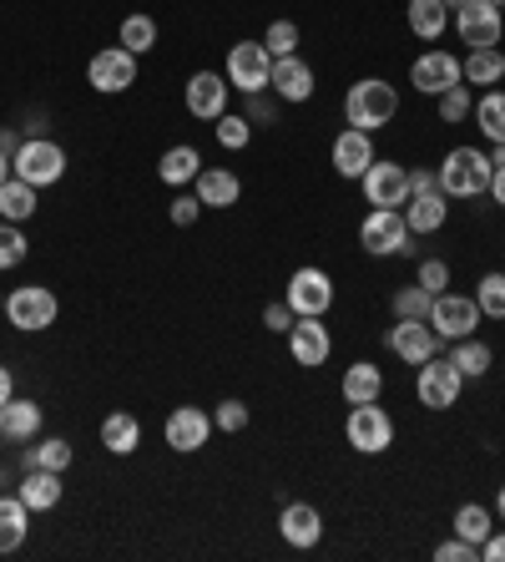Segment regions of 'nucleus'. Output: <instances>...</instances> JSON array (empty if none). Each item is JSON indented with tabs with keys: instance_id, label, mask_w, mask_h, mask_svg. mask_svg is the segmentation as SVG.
Instances as JSON below:
<instances>
[{
	"instance_id": "f257e3e1",
	"label": "nucleus",
	"mask_w": 505,
	"mask_h": 562,
	"mask_svg": "<svg viewBox=\"0 0 505 562\" xmlns=\"http://www.w3.org/2000/svg\"><path fill=\"white\" fill-rule=\"evenodd\" d=\"M394 112H400V91H394L390 82H379V76L354 82L344 97V117H349V127H359V133H379L384 122H394Z\"/></svg>"
},
{
	"instance_id": "f03ea898",
	"label": "nucleus",
	"mask_w": 505,
	"mask_h": 562,
	"mask_svg": "<svg viewBox=\"0 0 505 562\" xmlns=\"http://www.w3.org/2000/svg\"><path fill=\"white\" fill-rule=\"evenodd\" d=\"M491 173L495 167L480 148H455L445 163H440L434 178H440V192H445V198H480V192L491 188Z\"/></svg>"
},
{
	"instance_id": "7ed1b4c3",
	"label": "nucleus",
	"mask_w": 505,
	"mask_h": 562,
	"mask_svg": "<svg viewBox=\"0 0 505 562\" xmlns=\"http://www.w3.org/2000/svg\"><path fill=\"white\" fill-rule=\"evenodd\" d=\"M15 178L30 183V188H51V183H61V173H66V152L51 142V137H30V142H21L11 158Z\"/></svg>"
},
{
	"instance_id": "20e7f679",
	"label": "nucleus",
	"mask_w": 505,
	"mask_h": 562,
	"mask_svg": "<svg viewBox=\"0 0 505 562\" xmlns=\"http://www.w3.org/2000/svg\"><path fill=\"white\" fill-rule=\"evenodd\" d=\"M0 314H5L15 329L36 335V329H51V325H56L61 304H56V295H51V289H41V284H21V289L5 299V310H0Z\"/></svg>"
},
{
	"instance_id": "39448f33",
	"label": "nucleus",
	"mask_w": 505,
	"mask_h": 562,
	"mask_svg": "<svg viewBox=\"0 0 505 562\" xmlns=\"http://www.w3.org/2000/svg\"><path fill=\"white\" fill-rule=\"evenodd\" d=\"M344 436L354 451H364V457H379V451H390L394 446V421L384 411H379V400H369V405H354L344 421Z\"/></svg>"
},
{
	"instance_id": "423d86ee",
	"label": "nucleus",
	"mask_w": 505,
	"mask_h": 562,
	"mask_svg": "<svg viewBox=\"0 0 505 562\" xmlns=\"http://www.w3.org/2000/svg\"><path fill=\"white\" fill-rule=\"evenodd\" d=\"M419 405L425 411H450V405H460V390H465V375L455 371V360H425L419 365Z\"/></svg>"
},
{
	"instance_id": "0eeeda50",
	"label": "nucleus",
	"mask_w": 505,
	"mask_h": 562,
	"mask_svg": "<svg viewBox=\"0 0 505 562\" xmlns=\"http://www.w3.org/2000/svg\"><path fill=\"white\" fill-rule=\"evenodd\" d=\"M268 76H274V57L263 41H238L228 51V82L238 91L258 97V91H268Z\"/></svg>"
},
{
	"instance_id": "6e6552de",
	"label": "nucleus",
	"mask_w": 505,
	"mask_h": 562,
	"mask_svg": "<svg viewBox=\"0 0 505 562\" xmlns=\"http://www.w3.org/2000/svg\"><path fill=\"white\" fill-rule=\"evenodd\" d=\"M480 325V304L476 295H434L430 304V329L440 335V340H465V335H476Z\"/></svg>"
},
{
	"instance_id": "1a4fd4ad",
	"label": "nucleus",
	"mask_w": 505,
	"mask_h": 562,
	"mask_svg": "<svg viewBox=\"0 0 505 562\" xmlns=\"http://www.w3.org/2000/svg\"><path fill=\"white\" fill-rule=\"evenodd\" d=\"M455 30H460V41L470 46V51H491L505 36L501 5H491V0H465L460 11H455Z\"/></svg>"
},
{
	"instance_id": "9d476101",
	"label": "nucleus",
	"mask_w": 505,
	"mask_h": 562,
	"mask_svg": "<svg viewBox=\"0 0 505 562\" xmlns=\"http://www.w3.org/2000/svg\"><path fill=\"white\" fill-rule=\"evenodd\" d=\"M87 82L101 97H116V91H127L137 82V57H131L127 46H106V51H97L87 61Z\"/></svg>"
},
{
	"instance_id": "9b49d317",
	"label": "nucleus",
	"mask_w": 505,
	"mask_h": 562,
	"mask_svg": "<svg viewBox=\"0 0 505 562\" xmlns=\"http://www.w3.org/2000/svg\"><path fill=\"white\" fill-rule=\"evenodd\" d=\"M333 340H329V325H324V314H299L289 329V355L293 365H303V371H318L324 360H329Z\"/></svg>"
},
{
	"instance_id": "f8f14e48",
	"label": "nucleus",
	"mask_w": 505,
	"mask_h": 562,
	"mask_svg": "<svg viewBox=\"0 0 505 562\" xmlns=\"http://www.w3.org/2000/svg\"><path fill=\"white\" fill-rule=\"evenodd\" d=\"M404 238H409V223H404L400 208H375V213L359 223V243L375 253V259H384V253H400Z\"/></svg>"
},
{
	"instance_id": "ddd939ff",
	"label": "nucleus",
	"mask_w": 505,
	"mask_h": 562,
	"mask_svg": "<svg viewBox=\"0 0 505 562\" xmlns=\"http://www.w3.org/2000/svg\"><path fill=\"white\" fill-rule=\"evenodd\" d=\"M283 304H289L293 314H329V304H333V279L324 274V268H293Z\"/></svg>"
},
{
	"instance_id": "4468645a",
	"label": "nucleus",
	"mask_w": 505,
	"mask_h": 562,
	"mask_svg": "<svg viewBox=\"0 0 505 562\" xmlns=\"http://www.w3.org/2000/svg\"><path fill=\"white\" fill-rule=\"evenodd\" d=\"M364 198L375 208H404L409 203V173H404L400 163H379L375 158V167L364 173Z\"/></svg>"
},
{
	"instance_id": "2eb2a0df",
	"label": "nucleus",
	"mask_w": 505,
	"mask_h": 562,
	"mask_svg": "<svg viewBox=\"0 0 505 562\" xmlns=\"http://www.w3.org/2000/svg\"><path fill=\"white\" fill-rule=\"evenodd\" d=\"M409 82H415V91H430V97H440V91L460 87L465 72H460V61L450 57V51H425V57L409 66Z\"/></svg>"
},
{
	"instance_id": "dca6fc26",
	"label": "nucleus",
	"mask_w": 505,
	"mask_h": 562,
	"mask_svg": "<svg viewBox=\"0 0 505 562\" xmlns=\"http://www.w3.org/2000/svg\"><path fill=\"white\" fill-rule=\"evenodd\" d=\"M167 446L173 451H182V457H192V451H202L207 446V436H213V415L198 411V405H182V411L167 415Z\"/></svg>"
},
{
	"instance_id": "f3484780",
	"label": "nucleus",
	"mask_w": 505,
	"mask_h": 562,
	"mask_svg": "<svg viewBox=\"0 0 505 562\" xmlns=\"http://www.w3.org/2000/svg\"><path fill=\"white\" fill-rule=\"evenodd\" d=\"M434 345H440V335L430 329V320H400V325L390 329V350L404 365H425V360L434 355Z\"/></svg>"
},
{
	"instance_id": "a211bd4d",
	"label": "nucleus",
	"mask_w": 505,
	"mask_h": 562,
	"mask_svg": "<svg viewBox=\"0 0 505 562\" xmlns=\"http://www.w3.org/2000/svg\"><path fill=\"white\" fill-rule=\"evenodd\" d=\"M188 112L198 122H217L223 112H228V82L217 72H192L188 82Z\"/></svg>"
},
{
	"instance_id": "6ab92c4d",
	"label": "nucleus",
	"mask_w": 505,
	"mask_h": 562,
	"mask_svg": "<svg viewBox=\"0 0 505 562\" xmlns=\"http://www.w3.org/2000/svg\"><path fill=\"white\" fill-rule=\"evenodd\" d=\"M333 167H339V178H364V173L375 167V142H369V133L344 127V133L333 137Z\"/></svg>"
},
{
	"instance_id": "aec40b11",
	"label": "nucleus",
	"mask_w": 505,
	"mask_h": 562,
	"mask_svg": "<svg viewBox=\"0 0 505 562\" xmlns=\"http://www.w3.org/2000/svg\"><path fill=\"white\" fill-rule=\"evenodd\" d=\"M445 213H450V198L440 188L409 192V203H404V223H409V234H434V228H445Z\"/></svg>"
},
{
	"instance_id": "412c9836",
	"label": "nucleus",
	"mask_w": 505,
	"mask_h": 562,
	"mask_svg": "<svg viewBox=\"0 0 505 562\" xmlns=\"http://www.w3.org/2000/svg\"><path fill=\"white\" fill-rule=\"evenodd\" d=\"M278 533H283L289 548H314L318 537H324V517H318V507H308V502H289L283 517H278Z\"/></svg>"
},
{
	"instance_id": "4be33fe9",
	"label": "nucleus",
	"mask_w": 505,
	"mask_h": 562,
	"mask_svg": "<svg viewBox=\"0 0 505 562\" xmlns=\"http://www.w3.org/2000/svg\"><path fill=\"white\" fill-rule=\"evenodd\" d=\"M268 87H274L283 102H308V97H314V72H308V61H299V57H278Z\"/></svg>"
},
{
	"instance_id": "5701e85b",
	"label": "nucleus",
	"mask_w": 505,
	"mask_h": 562,
	"mask_svg": "<svg viewBox=\"0 0 505 562\" xmlns=\"http://www.w3.org/2000/svg\"><path fill=\"white\" fill-rule=\"evenodd\" d=\"M36 430H41V405H36V400L11 396L0 405V436H5V441H30Z\"/></svg>"
},
{
	"instance_id": "b1692460",
	"label": "nucleus",
	"mask_w": 505,
	"mask_h": 562,
	"mask_svg": "<svg viewBox=\"0 0 505 562\" xmlns=\"http://www.w3.org/2000/svg\"><path fill=\"white\" fill-rule=\"evenodd\" d=\"M21 502L30 507V512H51V507L61 502V472H46V466H30L26 482H21V491H15Z\"/></svg>"
},
{
	"instance_id": "393cba45",
	"label": "nucleus",
	"mask_w": 505,
	"mask_h": 562,
	"mask_svg": "<svg viewBox=\"0 0 505 562\" xmlns=\"http://www.w3.org/2000/svg\"><path fill=\"white\" fill-rule=\"evenodd\" d=\"M339 390H344L349 405H369V400H379V390H384V375H379L375 360H359V365H349L344 371Z\"/></svg>"
},
{
	"instance_id": "a878e982",
	"label": "nucleus",
	"mask_w": 505,
	"mask_h": 562,
	"mask_svg": "<svg viewBox=\"0 0 505 562\" xmlns=\"http://www.w3.org/2000/svg\"><path fill=\"white\" fill-rule=\"evenodd\" d=\"M101 446L112 451V457H131L137 446H142V426H137V415L127 411H112L101 421Z\"/></svg>"
},
{
	"instance_id": "bb28decb",
	"label": "nucleus",
	"mask_w": 505,
	"mask_h": 562,
	"mask_svg": "<svg viewBox=\"0 0 505 562\" xmlns=\"http://www.w3.org/2000/svg\"><path fill=\"white\" fill-rule=\"evenodd\" d=\"M238 192H243V183L232 178L228 167H202V173H198L202 208H232V203H238Z\"/></svg>"
},
{
	"instance_id": "cd10ccee",
	"label": "nucleus",
	"mask_w": 505,
	"mask_h": 562,
	"mask_svg": "<svg viewBox=\"0 0 505 562\" xmlns=\"http://www.w3.org/2000/svg\"><path fill=\"white\" fill-rule=\"evenodd\" d=\"M409 30L415 36H425V41H440L445 36V26H450V5L445 0H409Z\"/></svg>"
},
{
	"instance_id": "c85d7f7f",
	"label": "nucleus",
	"mask_w": 505,
	"mask_h": 562,
	"mask_svg": "<svg viewBox=\"0 0 505 562\" xmlns=\"http://www.w3.org/2000/svg\"><path fill=\"white\" fill-rule=\"evenodd\" d=\"M30 533V507L21 497H0V552H15Z\"/></svg>"
},
{
	"instance_id": "c756f323",
	"label": "nucleus",
	"mask_w": 505,
	"mask_h": 562,
	"mask_svg": "<svg viewBox=\"0 0 505 562\" xmlns=\"http://www.w3.org/2000/svg\"><path fill=\"white\" fill-rule=\"evenodd\" d=\"M198 173H202V163H198V148H167L162 152V163H157V178L167 183V188H182V183H198Z\"/></svg>"
},
{
	"instance_id": "7c9ffc66",
	"label": "nucleus",
	"mask_w": 505,
	"mask_h": 562,
	"mask_svg": "<svg viewBox=\"0 0 505 562\" xmlns=\"http://www.w3.org/2000/svg\"><path fill=\"white\" fill-rule=\"evenodd\" d=\"M36 213V188L21 178H5L0 183V218L5 223H26Z\"/></svg>"
},
{
	"instance_id": "2f4dec72",
	"label": "nucleus",
	"mask_w": 505,
	"mask_h": 562,
	"mask_svg": "<svg viewBox=\"0 0 505 562\" xmlns=\"http://www.w3.org/2000/svg\"><path fill=\"white\" fill-rule=\"evenodd\" d=\"M460 72H465V82H476V87H495V82L505 76L501 46H491V51H470V57L460 61Z\"/></svg>"
},
{
	"instance_id": "473e14b6",
	"label": "nucleus",
	"mask_w": 505,
	"mask_h": 562,
	"mask_svg": "<svg viewBox=\"0 0 505 562\" xmlns=\"http://www.w3.org/2000/svg\"><path fill=\"white\" fill-rule=\"evenodd\" d=\"M455 371L465 375V380H480V375L491 371V345H480L476 335H465V340H455Z\"/></svg>"
},
{
	"instance_id": "72a5a7b5",
	"label": "nucleus",
	"mask_w": 505,
	"mask_h": 562,
	"mask_svg": "<svg viewBox=\"0 0 505 562\" xmlns=\"http://www.w3.org/2000/svg\"><path fill=\"white\" fill-rule=\"evenodd\" d=\"M116 41L127 46L131 57H142V51H152V46H157V21H152V15H127V21H122V30H116Z\"/></svg>"
},
{
	"instance_id": "f704fd0d",
	"label": "nucleus",
	"mask_w": 505,
	"mask_h": 562,
	"mask_svg": "<svg viewBox=\"0 0 505 562\" xmlns=\"http://www.w3.org/2000/svg\"><path fill=\"white\" fill-rule=\"evenodd\" d=\"M495 533V522H491V512H485V507L480 502H465L460 512H455V537H465V542H485V537Z\"/></svg>"
},
{
	"instance_id": "c9c22d12",
	"label": "nucleus",
	"mask_w": 505,
	"mask_h": 562,
	"mask_svg": "<svg viewBox=\"0 0 505 562\" xmlns=\"http://www.w3.org/2000/svg\"><path fill=\"white\" fill-rule=\"evenodd\" d=\"M476 127L491 142H505V91H485L476 102Z\"/></svg>"
},
{
	"instance_id": "e433bc0d",
	"label": "nucleus",
	"mask_w": 505,
	"mask_h": 562,
	"mask_svg": "<svg viewBox=\"0 0 505 562\" xmlns=\"http://www.w3.org/2000/svg\"><path fill=\"white\" fill-rule=\"evenodd\" d=\"M430 304H434L430 289H425V284H409V289L394 295V320H430Z\"/></svg>"
},
{
	"instance_id": "4c0bfd02",
	"label": "nucleus",
	"mask_w": 505,
	"mask_h": 562,
	"mask_svg": "<svg viewBox=\"0 0 505 562\" xmlns=\"http://www.w3.org/2000/svg\"><path fill=\"white\" fill-rule=\"evenodd\" d=\"M476 304H480V314L505 320V274H485V279L476 284Z\"/></svg>"
},
{
	"instance_id": "58836bf2",
	"label": "nucleus",
	"mask_w": 505,
	"mask_h": 562,
	"mask_svg": "<svg viewBox=\"0 0 505 562\" xmlns=\"http://www.w3.org/2000/svg\"><path fill=\"white\" fill-rule=\"evenodd\" d=\"M30 466H46V472H66V466H72V446L61 441V436H51V441H41L36 451H30Z\"/></svg>"
},
{
	"instance_id": "ea45409f",
	"label": "nucleus",
	"mask_w": 505,
	"mask_h": 562,
	"mask_svg": "<svg viewBox=\"0 0 505 562\" xmlns=\"http://www.w3.org/2000/svg\"><path fill=\"white\" fill-rule=\"evenodd\" d=\"M26 253H30L26 234H21L15 223H0V268H15V264H26Z\"/></svg>"
},
{
	"instance_id": "a19ab883",
	"label": "nucleus",
	"mask_w": 505,
	"mask_h": 562,
	"mask_svg": "<svg viewBox=\"0 0 505 562\" xmlns=\"http://www.w3.org/2000/svg\"><path fill=\"white\" fill-rule=\"evenodd\" d=\"M263 46H268V57H293V46H299V26L293 21H274V26L263 30Z\"/></svg>"
},
{
	"instance_id": "79ce46f5",
	"label": "nucleus",
	"mask_w": 505,
	"mask_h": 562,
	"mask_svg": "<svg viewBox=\"0 0 505 562\" xmlns=\"http://www.w3.org/2000/svg\"><path fill=\"white\" fill-rule=\"evenodd\" d=\"M248 137H253V122H248V117H228V112L217 117V142H223L228 152H243Z\"/></svg>"
},
{
	"instance_id": "37998d69",
	"label": "nucleus",
	"mask_w": 505,
	"mask_h": 562,
	"mask_svg": "<svg viewBox=\"0 0 505 562\" xmlns=\"http://www.w3.org/2000/svg\"><path fill=\"white\" fill-rule=\"evenodd\" d=\"M213 426L228 430V436H238V430L248 426V405H243V400H223V405L213 411Z\"/></svg>"
},
{
	"instance_id": "c03bdc74",
	"label": "nucleus",
	"mask_w": 505,
	"mask_h": 562,
	"mask_svg": "<svg viewBox=\"0 0 505 562\" xmlns=\"http://www.w3.org/2000/svg\"><path fill=\"white\" fill-rule=\"evenodd\" d=\"M465 112H470V91H465V82L460 87H450V91H440V122H460Z\"/></svg>"
},
{
	"instance_id": "a18cd8bd",
	"label": "nucleus",
	"mask_w": 505,
	"mask_h": 562,
	"mask_svg": "<svg viewBox=\"0 0 505 562\" xmlns=\"http://www.w3.org/2000/svg\"><path fill=\"white\" fill-rule=\"evenodd\" d=\"M419 284H425L430 295H445L450 289V264L445 259H425V264H419Z\"/></svg>"
},
{
	"instance_id": "49530a36",
	"label": "nucleus",
	"mask_w": 505,
	"mask_h": 562,
	"mask_svg": "<svg viewBox=\"0 0 505 562\" xmlns=\"http://www.w3.org/2000/svg\"><path fill=\"white\" fill-rule=\"evenodd\" d=\"M434 558H440V562H476L480 548H476V542H465V537H450V542L434 548Z\"/></svg>"
},
{
	"instance_id": "de8ad7c7",
	"label": "nucleus",
	"mask_w": 505,
	"mask_h": 562,
	"mask_svg": "<svg viewBox=\"0 0 505 562\" xmlns=\"http://www.w3.org/2000/svg\"><path fill=\"white\" fill-rule=\"evenodd\" d=\"M198 218H202V198H198V192H192V198H188V192L173 198V223H177V228H192Z\"/></svg>"
},
{
	"instance_id": "09e8293b",
	"label": "nucleus",
	"mask_w": 505,
	"mask_h": 562,
	"mask_svg": "<svg viewBox=\"0 0 505 562\" xmlns=\"http://www.w3.org/2000/svg\"><path fill=\"white\" fill-rule=\"evenodd\" d=\"M293 320H299V314H293L289 304H268V310H263V325L274 329V335H289Z\"/></svg>"
},
{
	"instance_id": "8fccbe9b",
	"label": "nucleus",
	"mask_w": 505,
	"mask_h": 562,
	"mask_svg": "<svg viewBox=\"0 0 505 562\" xmlns=\"http://www.w3.org/2000/svg\"><path fill=\"white\" fill-rule=\"evenodd\" d=\"M480 558H485V562H505V533L485 537V542H480Z\"/></svg>"
},
{
	"instance_id": "3c124183",
	"label": "nucleus",
	"mask_w": 505,
	"mask_h": 562,
	"mask_svg": "<svg viewBox=\"0 0 505 562\" xmlns=\"http://www.w3.org/2000/svg\"><path fill=\"white\" fill-rule=\"evenodd\" d=\"M485 192H491L495 203L505 208V167H495V173H491V188H485Z\"/></svg>"
},
{
	"instance_id": "603ef678",
	"label": "nucleus",
	"mask_w": 505,
	"mask_h": 562,
	"mask_svg": "<svg viewBox=\"0 0 505 562\" xmlns=\"http://www.w3.org/2000/svg\"><path fill=\"white\" fill-rule=\"evenodd\" d=\"M425 188H440L434 173H409V192H425Z\"/></svg>"
},
{
	"instance_id": "864d4df0",
	"label": "nucleus",
	"mask_w": 505,
	"mask_h": 562,
	"mask_svg": "<svg viewBox=\"0 0 505 562\" xmlns=\"http://www.w3.org/2000/svg\"><path fill=\"white\" fill-rule=\"evenodd\" d=\"M15 396V380H11V371H5V365H0V405H5V400Z\"/></svg>"
},
{
	"instance_id": "5fc2aeb1",
	"label": "nucleus",
	"mask_w": 505,
	"mask_h": 562,
	"mask_svg": "<svg viewBox=\"0 0 505 562\" xmlns=\"http://www.w3.org/2000/svg\"><path fill=\"white\" fill-rule=\"evenodd\" d=\"M15 148H21V137H15V133H0V152H11V158H15Z\"/></svg>"
},
{
	"instance_id": "6e6d98bb",
	"label": "nucleus",
	"mask_w": 505,
	"mask_h": 562,
	"mask_svg": "<svg viewBox=\"0 0 505 562\" xmlns=\"http://www.w3.org/2000/svg\"><path fill=\"white\" fill-rule=\"evenodd\" d=\"M15 178V167H11V152H0V183Z\"/></svg>"
},
{
	"instance_id": "4d7b16f0",
	"label": "nucleus",
	"mask_w": 505,
	"mask_h": 562,
	"mask_svg": "<svg viewBox=\"0 0 505 562\" xmlns=\"http://www.w3.org/2000/svg\"><path fill=\"white\" fill-rule=\"evenodd\" d=\"M491 167H505V142H495V158H491Z\"/></svg>"
},
{
	"instance_id": "13d9d810",
	"label": "nucleus",
	"mask_w": 505,
	"mask_h": 562,
	"mask_svg": "<svg viewBox=\"0 0 505 562\" xmlns=\"http://www.w3.org/2000/svg\"><path fill=\"white\" fill-rule=\"evenodd\" d=\"M495 512H501V522H505V487H501V497H495Z\"/></svg>"
},
{
	"instance_id": "bf43d9fd",
	"label": "nucleus",
	"mask_w": 505,
	"mask_h": 562,
	"mask_svg": "<svg viewBox=\"0 0 505 562\" xmlns=\"http://www.w3.org/2000/svg\"><path fill=\"white\" fill-rule=\"evenodd\" d=\"M445 5H450V11H460V5H465V0H445Z\"/></svg>"
},
{
	"instance_id": "052dcab7",
	"label": "nucleus",
	"mask_w": 505,
	"mask_h": 562,
	"mask_svg": "<svg viewBox=\"0 0 505 562\" xmlns=\"http://www.w3.org/2000/svg\"><path fill=\"white\" fill-rule=\"evenodd\" d=\"M491 5H505V0H491Z\"/></svg>"
},
{
	"instance_id": "680f3d73",
	"label": "nucleus",
	"mask_w": 505,
	"mask_h": 562,
	"mask_svg": "<svg viewBox=\"0 0 505 562\" xmlns=\"http://www.w3.org/2000/svg\"><path fill=\"white\" fill-rule=\"evenodd\" d=\"M0 310H5V299H0Z\"/></svg>"
},
{
	"instance_id": "e2e57ef3",
	"label": "nucleus",
	"mask_w": 505,
	"mask_h": 562,
	"mask_svg": "<svg viewBox=\"0 0 505 562\" xmlns=\"http://www.w3.org/2000/svg\"><path fill=\"white\" fill-rule=\"evenodd\" d=\"M0 441H5V436H0Z\"/></svg>"
}]
</instances>
